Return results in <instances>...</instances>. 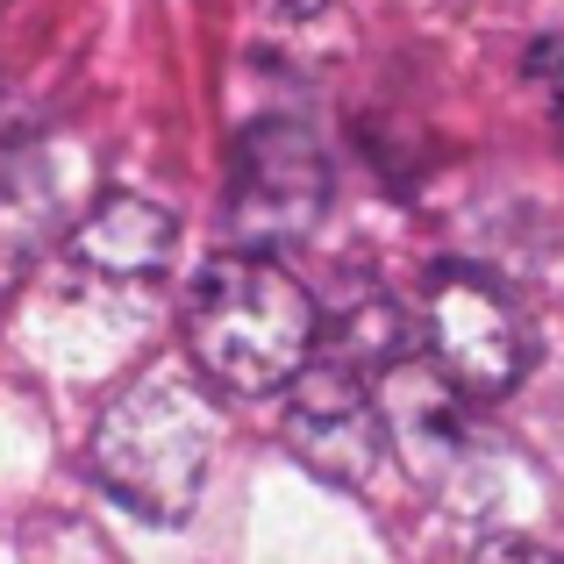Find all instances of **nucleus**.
Listing matches in <instances>:
<instances>
[{"label": "nucleus", "instance_id": "nucleus-6", "mask_svg": "<svg viewBox=\"0 0 564 564\" xmlns=\"http://www.w3.org/2000/svg\"><path fill=\"white\" fill-rule=\"evenodd\" d=\"M180 250V229H172L165 207L137 200V193H108L94 215L72 229V258L94 279H158Z\"/></svg>", "mask_w": 564, "mask_h": 564}, {"label": "nucleus", "instance_id": "nucleus-1", "mask_svg": "<svg viewBox=\"0 0 564 564\" xmlns=\"http://www.w3.org/2000/svg\"><path fill=\"white\" fill-rule=\"evenodd\" d=\"M315 301L307 286L272 258V250H243L215 258L193 279L186 301V350L193 372L236 400H264L293 386L315 358Z\"/></svg>", "mask_w": 564, "mask_h": 564}, {"label": "nucleus", "instance_id": "nucleus-8", "mask_svg": "<svg viewBox=\"0 0 564 564\" xmlns=\"http://www.w3.org/2000/svg\"><path fill=\"white\" fill-rule=\"evenodd\" d=\"M471 564H564V557L551 543H536V536H486Z\"/></svg>", "mask_w": 564, "mask_h": 564}, {"label": "nucleus", "instance_id": "nucleus-2", "mask_svg": "<svg viewBox=\"0 0 564 564\" xmlns=\"http://www.w3.org/2000/svg\"><path fill=\"white\" fill-rule=\"evenodd\" d=\"M207 457H215V408L180 372H143L108 400L94 422V471L122 508L151 522H180L200 500Z\"/></svg>", "mask_w": 564, "mask_h": 564}, {"label": "nucleus", "instance_id": "nucleus-7", "mask_svg": "<svg viewBox=\"0 0 564 564\" xmlns=\"http://www.w3.org/2000/svg\"><path fill=\"white\" fill-rule=\"evenodd\" d=\"M529 86L543 94L551 122L564 129V36H551V43H536V51H529Z\"/></svg>", "mask_w": 564, "mask_h": 564}, {"label": "nucleus", "instance_id": "nucleus-4", "mask_svg": "<svg viewBox=\"0 0 564 564\" xmlns=\"http://www.w3.org/2000/svg\"><path fill=\"white\" fill-rule=\"evenodd\" d=\"M329 207V158L293 122H250L229 158V236L243 250L301 243Z\"/></svg>", "mask_w": 564, "mask_h": 564}, {"label": "nucleus", "instance_id": "nucleus-3", "mask_svg": "<svg viewBox=\"0 0 564 564\" xmlns=\"http://www.w3.org/2000/svg\"><path fill=\"white\" fill-rule=\"evenodd\" d=\"M422 336L429 358L451 386H465L471 400H494L508 386H522L529 358H536V336H529V315L514 307L508 286H494L486 272H465V264H443L422 293Z\"/></svg>", "mask_w": 564, "mask_h": 564}, {"label": "nucleus", "instance_id": "nucleus-9", "mask_svg": "<svg viewBox=\"0 0 564 564\" xmlns=\"http://www.w3.org/2000/svg\"><path fill=\"white\" fill-rule=\"evenodd\" d=\"M322 0H279V14H315Z\"/></svg>", "mask_w": 564, "mask_h": 564}, {"label": "nucleus", "instance_id": "nucleus-5", "mask_svg": "<svg viewBox=\"0 0 564 564\" xmlns=\"http://www.w3.org/2000/svg\"><path fill=\"white\" fill-rule=\"evenodd\" d=\"M386 436H393V422H386V400H372V386L344 358H307V372L293 379V400H286L293 457L336 486H358L372 479Z\"/></svg>", "mask_w": 564, "mask_h": 564}]
</instances>
